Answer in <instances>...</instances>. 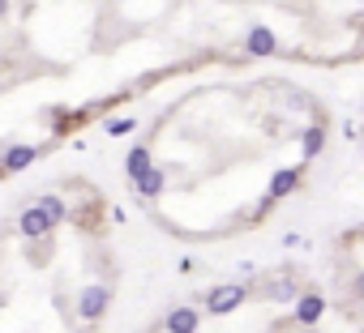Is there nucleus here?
<instances>
[{
  "mask_svg": "<svg viewBox=\"0 0 364 333\" xmlns=\"http://www.w3.org/2000/svg\"><path fill=\"white\" fill-rule=\"evenodd\" d=\"M240 303H244V287H219V291L206 295V312H211V316H227Z\"/></svg>",
  "mask_w": 364,
  "mask_h": 333,
  "instance_id": "nucleus-1",
  "label": "nucleus"
},
{
  "mask_svg": "<svg viewBox=\"0 0 364 333\" xmlns=\"http://www.w3.org/2000/svg\"><path fill=\"white\" fill-rule=\"evenodd\" d=\"M322 145H326V129H322V124L304 133V158H318V154H322Z\"/></svg>",
  "mask_w": 364,
  "mask_h": 333,
  "instance_id": "nucleus-11",
  "label": "nucleus"
},
{
  "mask_svg": "<svg viewBox=\"0 0 364 333\" xmlns=\"http://www.w3.org/2000/svg\"><path fill=\"white\" fill-rule=\"evenodd\" d=\"M30 162H34L30 145H9L5 154H0V166H5V171H22V166H30Z\"/></svg>",
  "mask_w": 364,
  "mask_h": 333,
  "instance_id": "nucleus-6",
  "label": "nucleus"
},
{
  "mask_svg": "<svg viewBox=\"0 0 364 333\" xmlns=\"http://www.w3.org/2000/svg\"><path fill=\"white\" fill-rule=\"evenodd\" d=\"M356 295H360V299H364V273H360V278H356Z\"/></svg>",
  "mask_w": 364,
  "mask_h": 333,
  "instance_id": "nucleus-15",
  "label": "nucleus"
},
{
  "mask_svg": "<svg viewBox=\"0 0 364 333\" xmlns=\"http://www.w3.org/2000/svg\"><path fill=\"white\" fill-rule=\"evenodd\" d=\"M296 180H300L296 166H283V171H275V180H270V197H275V201H279V197H287V192L296 188Z\"/></svg>",
  "mask_w": 364,
  "mask_h": 333,
  "instance_id": "nucleus-9",
  "label": "nucleus"
},
{
  "mask_svg": "<svg viewBox=\"0 0 364 333\" xmlns=\"http://www.w3.org/2000/svg\"><path fill=\"white\" fill-rule=\"evenodd\" d=\"M244 51H249V56H275V51H279L275 30H270V26H253L249 39H244Z\"/></svg>",
  "mask_w": 364,
  "mask_h": 333,
  "instance_id": "nucleus-4",
  "label": "nucleus"
},
{
  "mask_svg": "<svg viewBox=\"0 0 364 333\" xmlns=\"http://www.w3.org/2000/svg\"><path fill=\"white\" fill-rule=\"evenodd\" d=\"M146 166H150V150H146V145H137V150H129V162H125V171H129L133 180H137V176L146 171Z\"/></svg>",
  "mask_w": 364,
  "mask_h": 333,
  "instance_id": "nucleus-10",
  "label": "nucleus"
},
{
  "mask_svg": "<svg viewBox=\"0 0 364 333\" xmlns=\"http://www.w3.org/2000/svg\"><path fill=\"white\" fill-rule=\"evenodd\" d=\"M9 13V0H0V18H5Z\"/></svg>",
  "mask_w": 364,
  "mask_h": 333,
  "instance_id": "nucleus-16",
  "label": "nucleus"
},
{
  "mask_svg": "<svg viewBox=\"0 0 364 333\" xmlns=\"http://www.w3.org/2000/svg\"><path fill=\"white\" fill-rule=\"evenodd\" d=\"M133 124H137V120H108V133L120 137V133H133Z\"/></svg>",
  "mask_w": 364,
  "mask_h": 333,
  "instance_id": "nucleus-14",
  "label": "nucleus"
},
{
  "mask_svg": "<svg viewBox=\"0 0 364 333\" xmlns=\"http://www.w3.org/2000/svg\"><path fill=\"white\" fill-rule=\"evenodd\" d=\"M322 312H326V299H322L318 291H304V295L296 299V320H300V325H313Z\"/></svg>",
  "mask_w": 364,
  "mask_h": 333,
  "instance_id": "nucleus-5",
  "label": "nucleus"
},
{
  "mask_svg": "<svg viewBox=\"0 0 364 333\" xmlns=\"http://www.w3.org/2000/svg\"><path fill=\"white\" fill-rule=\"evenodd\" d=\"M0 171H5V166H0Z\"/></svg>",
  "mask_w": 364,
  "mask_h": 333,
  "instance_id": "nucleus-17",
  "label": "nucleus"
},
{
  "mask_svg": "<svg viewBox=\"0 0 364 333\" xmlns=\"http://www.w3.org/2000/svg\"><path fill=\"white\" fill-rule=\"evenodd\" d=\"M39 205H43V209H47V218H51V222H61V218H65V205H61V201H56V197H43V201H39Z\"/></svg>",
  "mask_w": 364,
  "mask_h": 333,
  "instance_id": "nucleus-13",
  "label": "nucleus"
},
{
  "mask_svg": "<svg viewBox=\"0 0 364 333\" xmlns=\"http://www.w3.org/2000/svg\"><path fill=\"white\" fill-rule=\"evenodd\" d=\"M163 184H168V176L159 171V166H146V171L137 176V192H142V197H159Z\"/></svg>",
  "mask_w": 364,
  "mask_h": 333,
  "instance_id": "nucleus-7",
  "label": "nucleus"
},
{
  "mask_svg": "<svg viewBox=\"0 0 364 333\" xmlns=\"http://www.w3.org/2000/svg\"><path fill=\"white\" fill-rule=\"evenodd\" d=\"M108 303H112L108 287H86L82 299H77V312H82V320H99L103 312H108Z\"/></svg>",
  "mask_w": 364,
  "mask_h": 333,
  "instance_id": "nucleus-2",
  "label": "nucleus"
},
{
  "mask_svg": "<svg viewBox=\"0 0 364 333\" xmlns=\"http://www.w3.org/2000/svg\"><path fill=\"white\" fill-rule=\"evenodd\" d=\"M51 227H56V222L47 218V209H43V205L26 209V214L18 218V231H22L26 240H43V235H51Z\"/></svg>",
  "mask_w": 364,
  "mask_h": 333,
  "instance_id": "nucleus-3",
  "label": "nucleus"
},
{
  "mask_svg": "<svg viewBox=\"0 0 364 333\" xmlns=\"http://www.w3.org/2000/svg\"><path fill=\"white\" fill-rule=\"evenodd\" d=\"M168 333H197V312L193 308H176L168 316Z\"/></svg>",
  "mask_w": 364,
  "mask_h": 333,
  "instance_id": "nucleus-8",
  "label": "nucleus"
},
{
  "mask_svg": "<svg viewBox=\"0 0 364 333\" xmlns=\"http://www.w3.org/2000/svg\"><path fill=\"white\" fill-rule=\"evenodd\" d=\"M270 295L275 299H296V282H291V278H279V282L270 287Z\"/></svg>",
  "mask_w": 364,
  "mask_h": 333,
  "instance_id": "nucleus-12",
  "label": "nucleus"
}]
</instances>
